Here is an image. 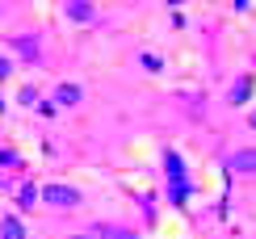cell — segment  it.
Instances as JSON below:
<instances>
[{"label": "cell", "mask_w": 256, "mask_h": 239, "mask_svg": "<svg viewBox=\"0 0 256 239\" xmlns=\"http://www.w3.org/2000/svg\"><path fill=\"white\" fill-rule=\"evenodd\" d=\"M252 130H256V114H252Z\"/></svg>", "instance_id": "8fae6325"}, {"label": "cell", "mask_w": 256, "mask_h": 239, "mask_svg": "<svg viewBox=\"0 0 256 239\" xmlns=\"http://www.w3.org/2000/svg\"><path fill=\"white\" fill-rule=\"evenodd\" d=\"M63 8H68L72 21H92V4H84V0H72V4H63Z\"/></svg>", "instance_id": "5b68a950"}, {"label": "cell", "mask_w": 256, "mask_h": 239, "mask_svg": "<svg viewBox=\"0 0 256 239\" xmlns=\"http://www.w3.org/2000/svg\"><path fill=\"white\" fill-rule=\"evenodd\" d=\"M164 168H168V184H172V202L180 206V202L189 198V176H185V164H180V156H176L172 147L164 151Z\"/></svg>", "instance_id": "6da1fadb"}, {"label": "cell", "mask_w": 256, "mask_h": 239, "mask_svg": "<svg viewBox=\"0 0 256 239\" xmlns=\"http://www.w3.org/2000/svg\"><path fill=\"white\" fill-rule=\"evenodd\" d=\"M0 239H26V231H21L17 218H4V222H0Z\"/></svg>", "instance_id": "8992f818"}, {"label": "cell", "mask_w": 256, "mask_h": 239, "mask_svg": "<svg viewBox=\"0 0 256 239\" xmlns=\"http://www.w3.org/2000/svg\"><path fill=\"white\" fill-rule=\"evenodd\" d=\"M13 50H17V55H30V59L38 55V46H34V38H13Z\"/></svg>", "instance_id": "52a82bcc"}, {"label": "cell", "mask_w": 256, "mask_h": 239, "mask_svg": "<svg viewBox=\"0 0 256 239\" xmlns=\"http://www.w3.org/2000/svg\"><path fill=\"white\" fill-rule=\"evenodd\" d=\"M248 92H252V80L244 76V80L236 84V92H231V101H248Z\"/></svg>", "instance_id": "ba28073f"}, {"label": "cell", "mask_w": 256, "mask_h": 239, "mask_svg": "<svg viewBox=\"0 0 256 239\" xmlns=\"http://www.w3.org/2000/svg\"><path fill=\"white\" fill-rule=\"evenodd\" d=\"M227 172H256V151H236V156H227Z\"/></svg>", "instance_id": "3957f363"}, {"label": "cell", "mask_w": 256, "mask_h": 239, "mask_svg": "<svg viewBox=\"0 0 256 239\" xmlns=\"http://www.w3.org/2000/svg\"><path fill=\"white\" fill-rule=\"evenodd\" d=\"M76 101H80L76 84H59V88H55V105H76Z\"/></svg>", "instance_id": "277c9868"}, {"label": "cell", "mask_w": 256, "mask_h": 239, "mask_svg": "<svg viewBox=\"0 0 256 239\" xmlns=\"http://www.w3.org/2000/svg\"><path fill=\"white\" fill-rule=\"evenodd\" d=\"M38 202V189H34V184H26V189H21V206H26V210H30V206H34Z\"/></svg>", "instance_id": "9c48e42d"}, {"label": "cell", "mask_w": 256, "mask_h": 239, "mask_svg": "<svg viewBox=\"0 0 256 239\" xmlns=\"http://www.w3.org/2000/svg\"><path fill=\"white\" fill-rule=\"evenodd\" d=\"M0 76H8V59L4 55H0Z\"/></svg>", "instance_id": "30bf717a"}, {"label": "cell", "mask_w": 256, "mask_h": 239, "mask_svg": "<svg viewBox=\"0 0 256 239\" xmlns=\"http://www.w3.org/2000/svg\"><path fill=\"white\" fill-rule=\"evenodd\" d=\"M42 202H46V206H76L80 193L68 189V184H46V189H42Z\"/></svg>", "instance_id": "7a4b0ae2"}, {"label": "cell", "mask_w": 256, "mask_h": 239, "mask_svg": "<svg viewBox=\"0 0 256 239\" xmlns=\"http://www.w3.org/2000/svg\"><path fill=\"white\" fill-rule=\"evenodd\" d=\"M72 239H84V235H72Z\"/></svg>", "instance_id": "7c38bea8"}]
</instances>
